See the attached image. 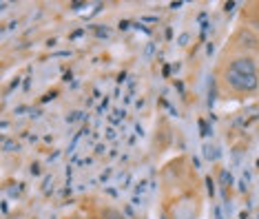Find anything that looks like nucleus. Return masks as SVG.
I'll return each instance as SVG.
<instances>
[{
    "label": "nucleus",
    "mask_w": 259,
    "mask_h": 219,
    "mask_svg": "<svg viewBox=\"0 0 259 219\" xmlns=\"http://www.w3.org/2000/svg\"><path fill=\"white\" fill-rule=\"evenodd\" d=\"M224 82L226 87L230 89L233 93H253L255 89L259 87V80L257 75H244V73H235V71H228L226 69V75H224Z\"/></svg>",
    "instance_id": "nucleus-1"
},
{
    "label": "nucleus",
    "mask_w": 259,
    "mask_h": 219,
    "mask_svg": "<svg viewBox=\"0 0 259 219\" xmlns=\"http://www.w3.org/2000/svg\"><path fill=\"white\" fill-rule=\"evenodd\" d=\"M237 40L244 42L242 47H248V49H259V38L253 31H239Z\"/></svg>",
    "instance_id": "nucleus-3"
},
{
    "label": "nucleus",
    "mask_w": 259,
    "mask_h": 219,
    "mask_svg": "<svg viewBox=\"0 0 259 219\" xmlns=\"http://www.w3.org/2000/svg\"><path fill=\"white\" fill-rule=\"evenodd\" d=\"M228 71H235V73H244V75H257L255 69V60L248 58V55H239V58H233L228 64Z\"/></svg>",
    "instance_id": "nucleus-2"
},
{
    "label": "nucleus",
    "mask_w": 259,
    "mask_h": 219,
    "mask_svg": "<svg viewBox=\"0 0 259 219\" xmlns=\"http://www.w3.org/2000/svg\"><path fill=\"white\" fill-rule=\"evenodd\" d=\"M188 40H191V36H188V33H182V36H180V40H177V42H180L182 47H186V45H188Z\"/></svg>",
    "instance_id": "nucleus-6"
},
{
    "label": "nucleus",
    "mask_w": 259,
    "mask_h": 219,
    "mask_svg": "<svg viewBox=\"0 0 259 219\" xmlns=\"http://www.w3.org/2000/svg\"><path fill=\"white\" fill-rule=\"evenodd\" d=\"M102 219H124L120 211H115V208H104L102 211Z\"/></svg>",
    "instance_id": "nucleus-5"
},
{
    "label": "nucleus",
    "mask_w": 259,
    "mask_h": 219,
    "mask_svg": "<svg viewBox=\"0 0 259 219\" xmlns=\"http://www.w3.org/2000/svg\"><path fill=\"white\" fill-rule=\"evenodd\" d=\"M2 151H4V153H18V151H20V144H18L16 140L4 137V140H2Z\"/></svg>",
    "instance_id": "nucleus-4"
}]
</instances>
